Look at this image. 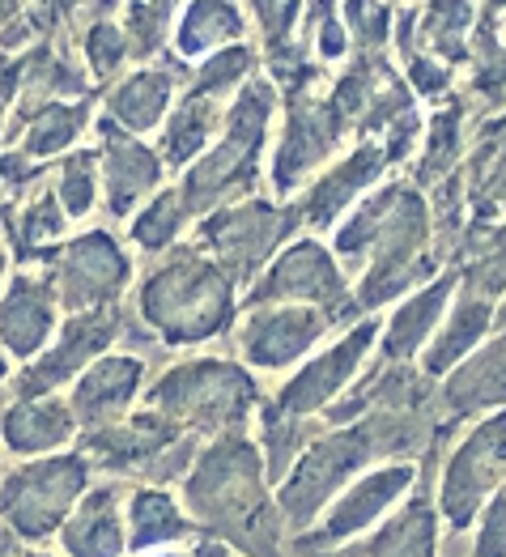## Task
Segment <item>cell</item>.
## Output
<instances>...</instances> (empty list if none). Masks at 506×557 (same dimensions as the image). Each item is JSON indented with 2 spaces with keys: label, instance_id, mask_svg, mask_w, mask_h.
<instances>
[{
  "label": "cell",
  "instance_id": "1",
  "mask_svg": "<svg viewBox=\"0 0 506 557\" xmlns=\"http://www.w3.org/2000/svg\"><path fill=\"white\" fill-rule=\"evenodd\" d=\"M184 503L209 541L247 557H276L285 519L269 494L264 456L243 434H222L209 451H196Z\"/></svg>",
  "mask_w": 506,
  "mask_h": 557
},
{
  "label": "cell",
  "instance_id": "24",
  "mask_svg": "<svg viewBox=\"0 0 506 557\" xmlns=\"http://www.w3.org/2000/svg\"><path fill=\"white\" fill-rule=\"evenodd\" d=\"M9 222V243L17 247V256L22 260H44L51 238H60L64 234V209H60V200H55V191H44V196H35L30 205H22L17 213H9L4 218Z\"/></svg>",
  "mask_w": 506,
  "mask_h": 557
},
{
  "label": "cell",
  "instance_id": "20",
  "mask_svg": "<svg viewBox=\"0 0 506 557\" xmlns=\"http://www.w3.org/2000/svg\"><path fill=\"white\" fill-rule=\"evenodd\" d=\"M158 184V158L140 149L137 140L107 137L102 149V187H107V209L124 218L149 187Z\"/></svg>",
  "mask_w": 506,
  "mask_h": 557
},
{
  "label": "cell",
  "instance_id": "33",
  "mask_svg": "<svg viewBox=\"0 0 506 557\" xmlns=\"http://www.w3.org/2000/svg\"><path fill=\"white\" fill-rule=\"evenodd\" d=\"M196 557H231V549H226V545H218V541H209V545H200V549H196Z\"/></svg>",
  "mask_w": 506,
  "mask_h": 557
},
{
  "label": "cell",
  "instance_id": "17",
  "mask_svg": "<svg viewBox=\"0 0 506 557\" xmlns=\"http://www.w3.org/2000/svg\"><path fill=\"white\" fill-rule=\"evenodd\" d=\"M69 557H120L128 549V528L120 515V485H90L86 498L60 528Z\"/></svg>",
  "mask_w": 506,
  "mask_h": 557
},
{
  "label": "cell",
  "instance_id": "10",
  "mask_svg": "<svg viewBox=\"0 0 506 557\" xmlns=\"http://www.w3.org/2000/svg\"><path fill=\"white\" fill-rule=\"evenodd\" d=\"M171 443H180V425L162 418L158 409L145 413H124L120 421L82 430V456L90 468L115 472V476H145Z\"/></svg>",
  "mask_w": 506,
  "mask_h": 557
},
{
  "label": "cell",
  "instance_id": "12",
  "mask_svg": "<svg viewBox=\"0 0 506 557\" xmlns=\"http://www.w3.org/2000/svg\"><path fill=\"white\" fill-rule=\"evenodd\" d=\"M140 379H145L140 358H124V354L94 358L90 367L73 379V392H69V409L77 418V430H94V425L124 418L137 400Z\"/></svg>",
  "mask_w": 506,
  "mask_h": 557
},
{
  "label": "cell",
  "instance_id": "7",
  "mask_svg": "<svg viewBox=\"0 0 506 557\" xmlns=\"http://www.w3.org/2000/svg\"><path fill=\"white\" fill-rule=\"evenodd\" d=\"M506 481V418H490L477 425L460 447L452 451V460L443 468L439 481V519H447V528L460 536L472 528V519L481 507L494 498V490Z\"/></svg>",
  "mask_w": 506,
  "mask_h": 557
},
{
  "label": "cell",
  "instance_id": "9",
  "mask_svg": "<svg viewBox=\"0 0 506 557\" xmlns=\"http://www.w3.org/2000/svg\"><path fill=\"white\" fill-rule=\"evenodd\" d=\"M124 281H128V256L120 251V243L111 234L90 231L55 251L51 289H55L60 307H69L73 315L94 311V307H111V298L124 289Z\"/></svg>",
  "mask_w": 506,
  "mask_h": 557
},
{
  "label": "cell",
  "instance_id": "8",
  "mask_svg": "<svg viewBox=\"0 0 506 557\" xmlns=\"http://www.w3.org/2000/svg\"><path fill=\"white\" fill-rule=\"evenodd\" d=\"M115 336H120V311L115 307H94V311L69 315L60 336L17 374L13 396H47V392L73 383L94 358H102V349H111Z\"/></svg>",
  "mask_w": 506,
  "mask_h": 557
},
{
  "label": "cell",
  "instance_id": "19",
  "mask_svg": "<svg viewBox=\"0 0 506 557\" xmlns=\"http://www.w3.org/2000/svg\"><path fill=\"white\" fill-rule=\"evenodd\" d=\"M196 532V519L162 490L145 485L128 498V545L133 549H171L175 541H187Z\"/></svg>",
  "mask_w": 506,
  "mask_h": 557
},
{
  "label": "cell",
  "instance_id": "15",
  "mask_svg": "<svg viewBox=\"0 0 506 557\" xmlns=\"http://www.w3.org/2000/svg\"><path fill=\"white\" fill-rule=\"evenodd\" d=\"M328 327V315L311 307H281V311H256L243 327V354L256 367H285L303 358Z\"/></svg>",
  "mask_w": 506,
  "mask_h": 557
},
{
  "label": "cell",
  "instance_id": "28",
  "mask_svg": "<svg viewBox=\"0 0 506 557\" xmlns=\"http://www.w3.org/2000/svg\"><path fill=\"white\" fill-rule=\"evenodd\" d=\"M94 196H98V180H94V158L90 153H77L60 166V180H55V200L64 209V218H86L94 209Z\"/></svg>",
  "mask_w": 506,
  "mask_h": 557
},
{
  "label": "cell",
  "instance_id": "18",
  "mask_svg": "<svg viewBox=\"0 0 506 557\" xmlns=\"http://www.w3.org/2000/svg\"><path fill=\"white\" fill-rule=\"evenodd\" d=\"M341 273L336 264L323 256L316 243H298L289 256H281L273 264V273L256 285L251 302H281V298H294V302H336L341 298Z\"/></svg>",
  "mask_w": 506,
  "mask_h": 557
},
{
  "label": "cell",
  "instance_id": "35",
  "mask_svg": "<svg viewBox=\"0 0 506 557\" xmlns=\"http://www.w3.org/2000/svg\"><path fill=\"white\" fill-rule=\"evenodd\" d=\"M341 557H367L362 549H341Z\"/></svg>",
  "mask_w": 506,
  "mask_h": 557
},
{
  "label": "cell",
  "instance_id": "27",
  "mask_svg": "<svg viewBox=\"0 0 506 557\" xmlns=\"http://www.w3.org/2000/svg\"><path fill=\"white\" fill-rule=\"evenodd\" d=\"M374 171H379V153H358V158H349L341 171H332V175L316 187V196H311V222H332V218L349 205V196L374 180Z\"/></svg>",
  "mask_w": 506,
  "mask_h": 557
},
{
  "label": "cell",
  "instance_id": "29",
  "mask_svg": "<svg viewBox=\"0 0 506 557\" xmlns=\"http://www.w3.org/2000/svg\"><path fill=\"white\" fill-rule=\"evenodd\" d=\"M158 111H162V86L153 77H137V82H128L124 90L111 98V115L120 124L137 128V133L149 128V124H158Z\"/></svg>",
  "mask_w": 506,
  "mask_h": 557
},
{
  "label": "cell",
  "instance_id": "5",
  "mask_svg": "<svg viewBox=\"0 0 506 557\" xmlns=\"http://www.w3.org/2000/svg\"><path fill=\"white\" fill-rule=\"evenodd\" d=\"M256 405L251 379L226 362H187L149 387V409L192 434H231Z\"/></svg>",
  "mask_w": 506,
  "mask_h": 557
},
{
  "label": "cell",
  "instance_id": "22",
  "mask_svg": "<svg viewBox=\"0 0 506 557\" xmlns=\"http://www.w3.org/2000/svg\"><path fill=\"white\" fill-rule=\"evenodd\" d=\"M494 405H506V341L490 345L481 358L460 367L447 383V409L460 418L494 409Z\"/></svg>",
  "mask_w": 506,
  "mask_h": 557
},
{
  "label": "cell",
  "instance_id": "14",
  "mask_svg": "<svg viewBox=\"0 0 506 557\" xmlns=\"http://www.w3.org/2000/svg\"><path fill=\"white\" fill-rule=\"evenodd\" d=\"M0 438L13 456H47L60 451L77 438V418L69 409V400H60L55 392L47 396H17L4 413H0Z\"/></svg>",
  "mask_w": 506,
  "mask_h": 557
},
{
  "label": "cell",
  "instance_id": "13",
  "mask_svg": "<svg viewBox=\"0 0 506 557\" xmlns=\"http://www.w3.org/2000/svg\"><path fill=\"white\" fill-rule=\"evenodd\" d=\"M55 289L51 277H22L9 281V289L0 294V345L4 354L30 362L35 354H44L47 341H51V327H55Z\"/></svg>",
  "mask_w": 506,
  "mask_h": 557
},
{
  "label": "cell",
  "instance_id": "31",
  "mask_svg": "<svg viewBox=\"0 0 506 557\" xmlns=\"http://www.w3.org/2000/svg\"><path fill=\"white\" fill-rule=\"evenodd\" d=\"M472 557H506V481L481 507V528H477V541H472Z\"/></svg>",
  "mask_w": 506,
  "mask_h": 557
},
{
  "label": "cell",
  "instance_id": "11",
  "mask_svg": "<svg viewBox=\"0 0 506 557\" xmlns=\"http://www.w3.org/2000/svg\"><path fill=\"white\" fill-rule=\"evenodd\" d=\"M370 341H374V327L370 324L354 327L341 345H332L323 358H316L311 367H303V371L281 387L273 409H281L285 418H316L320 409H328V405L345 392V383L354 379V371H358V362H362Z\"/></svg>",
  "mask_w": 506,
  "mask_h": 557
},
{
  "label": "cell",
  "instance_id": "23",
  "mask_svg": "<svg viewBox=\"0 0 506 557\" xmlns=\"http://www.w3.org/2000/svg\"><path fill=\"white\" fill-rule=\"evenodd\" d=\"M485 327H490V302L477 298V294H468L460 307L452 311L447 327L439 332L434 349L425 354V371L439 374V371H447V367H456L468 349H477V341H481Z\"/></svg>",
  "mask_w": 506,
  "mask_h": 557
},
{
  "label": "cell",
  "instance_id": "37",
  "mask_svg": "<svg viewBox=\"0 0 506 557\" xmlns=\"http://www.w3.org/2000/svg\"><path fill=\"white\" fill-rule=\"evenodd\" d=\"M17 557H44V554H26V549H22V554H17Z\"/></svg>",
  "mask_w": 506,
  "mask_h": 557
},
{
  "label": "cell",
  "instance_id": "30",
  "mask_svg": "<svg viewBox=\"0 0 506 557\" xmlns=\"http://www.w3.org/2000/svg\"><path fill=\"white\" fill-rule=\"evenodd\" d=\"M180 222H184V200L180 196H158L145 213H137V222H133V238H137L145 251H158V247H166L175 231H180Z\"/></svg>",
  "mask_w": 506,
  "mask_h": 557
},
{
  "label": "cell",
  "instance_id": "16",
  "mask_svg": "<svg viewBox=\"0 0 506 557\" xmlns=\"http://www.w3.org/2000/svg\"><path fill=\"white\" fill-rule=\"evenodd\" d=\"M294 218H276V209L269 205H247V209H231L222 218H213L205 226V238L218 247L222 264L234 277H247L269 251L276 247V238L289 231Z\"/></svg>",
  "mask_w": 506,
  "mask_h": 557
},
{
  "label": "cell",
  "instance_id": "21",
  "mask_svg": "<svg viewBox=\"0 0 506 557\" xmlns=\"http://www.w3.org/2000/svg\"><path fill=\"white\" fill-rule=\"evenodd\" d=\"M367 557H434L439 554V507L417 494L414 503L405 507L400 515H392L374 541H370Z\"/></svg>",
  "mask_w": 506,
  "mask_h": 557
},
{
  "label": "cell",
  "instance_id": "25",
  "mask_svg": "<svg viewBox=\"0 0 506 557\" xmlns=\"http://www.w3.org/2000/svg\"><path fill=\"white\" fill-rule=\"evenodd\" d=\"M447 294H452V281H443V285H434V289L409 298V302L400 307V315L392 320L383 354H387V358H409L417 345L430 336V327L439 324V315H443V307H447Z\"/></svg>",
  "mask_w": 506,
  "mask_h": 557
},
{
  "label": "cell",
  "instance_id": "4",
  "mask_svg": "<svg viewBox=\"0 0 506 557\" xmlns=\"http://www.w3.org/2000/svg\"><path fill=\"white\" fill-rule=\"evenodd\" d=\"M90 490V465L82 451L69 456H30L26 465L0 476V523L22 541L39 545L64 528L73 507Z\"/></svg>",
  "mask_w": 506,
  "mask_h": 557
},
{
  "label": "cell",
  "instance_id": "34",
  "mask_svg": "<svg viewBox=\"0 0 506 557\" xmlns=\"http://www.w3.org/2000/svg\"><path fill=\"white\" fill-rule=\"evenodd\" d=\"M4 379H9V358H4V345H0V387H4Z\"/></svg>",
  "mask_w": 506,
  "mask_h": 557
},
{
  "label": "cell",
  "instance_id": "32",
  "mask_svg": "<svg viewBox=\"0 0 506 557\" xmlns=\"http://www.w3.org/2000/svg\"><path fill=\"white\" fill-rule=\"evenodd\" d=\"M94 64H102V69H111V60L120 55V47H115V30H94Z\"/></svg>",
  "mask_w": 506,
  "mask_h": 557
},
{
  "label": "cell",
  "instance_id": "36",
  "mask_svg": "<svg viewBox=\"0 0 506 557\" xmlns=\"http://www.w3.org/2000/svg\"><path fill=\"white\" fill-rule=\"evenodd\" d=\"M149 557H184V554H149Z\"/></svg>",
  "mask_w": 506,
  "mask_h": 557
},
{
  "label": "cell",
  "instance_id": "6",
  "mask_svg": "<svg viewBox=\"0 0 506 557\" xmlns=\"http://www.w3.org/2000/svg\"><path fill=\"white\" fill-rule=\"evenodd\" d=\"M414 465H379L367 468L362 476H354L345 485V494H336L328 503V511L316 519V528L298 532L294 541V554L298 557H320L336 545H349L354 536H362L367 528H374L383 515L392 511L409 485H414Z\"/></svg>",
  "mask_w": 506,
  "mask_h": 557
},
{
  "label": "cell",
  "instance_id": "26",
  "mask_svg": "<svg viewBox=\"0 0 506 557\" xmlns=\"http://www.w3.org/2000/svg\"><path fill=\"white\" fill-rule=\"evenodd\" d=\"M82 124H86V111H82V107H64V102L44 107V111L35 115V124L26 128L22 158L35 162V158H47V153L69 149V145L77 140V133H82Z\"/></svg>",
  "mask_w": 506,
  "mask_h": 557
},
{
  "label": "cell",
  "instance_id": "3",
  "mask_svg": "<svg viewBox=\"0 0 506 557\" xmlns=\"http://www.w3.org/2000/svg\"><path fill=\"white\" fill-rule=\"evenodd\" d=\"M140 315L166 341H205L231 324V281L196 251H175L140 285Z\"/></svg>",
  "mask_w": 506,
  "mask_h": 557
},
{
  "label": "cell",
  "instance_id": "2",
  "mask_svg": "<svg viewBox=\"0 0 506 557\" xmlns=\"http://www.w3.org/2000/svg\"><path fill=\"white\" fill-rule=\"evenodd\" d=\"M421 443H425V425L414 409H387L379 418L367 413L358 425H345V430L336 425L332 434L307 443L276 490V511L285 519V528L294 532L316 528V519L341 494V485L362 476L383 456H417Z\"/></svg>",
  "mask_w": 506,
  "mask_h": 557
}]
</instances>
